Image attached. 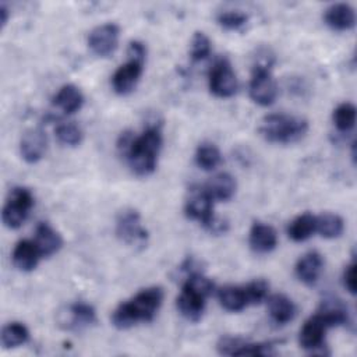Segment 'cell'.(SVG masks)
Instances as JSON below:
<instances>
[{
  "label": "cell",
  "instance_id": "obj_1",
  "mask_svg": "<svg viewBox=\"0 0 357 357\" xmlns=\"http://www.w3.org/2000/svg\"><path fill=\"white\" fill-rule=\"evenodd\" d=\"M163 301V290L158 286L138 291L132 298L117 305L112 314V324L119 329H128L138 322H149L155 318Z\"/></svg>",
  "mask_w": 357,
  "mask_h": 357
},
{
  "label": "cell",
  "instance_id": "obj_2",
  "mask_svg": "<svg viewBox=\"0 0 357 357\" xmlns=\"http://www.w3.org/2000/svg\"><path fill=\"white\" fill-rule=\"evenodd\" d=\"M162 131L159 124L148 126L139 137H135L124 158L137 176H149L155 172L162 148Z\"/></svg>",
  "mask_w": 357,
  "mask_h": 357
},
{
  "label": "cell",
  "instance_id": "obj_3",
  "mask_svg": "<svg viewBox=\"0 0 357 357\" xmlns=\"http://www.w3.org/2000/svg\"><path fill=\"white\" fill-rule=\"evenodd\" d=\"M258 131L269 142L291 144L307 134L308 121L297 116L272 113L261 120Z\"/></svg>",
  "mask_w": 357,
  "mask_h": 357
},
{
  "label": "cell",
  "instance_id": "obj_4",
  "mask_svg": "<svg viewBox=\"0 0 357 357\" xmlns=\"http://www.w3.org/2000/svg\"><path fill=\"white\" fill-rule=\"evenodd\" d=\"M33 206V195L25 187H14L3 206L1 219L8 229H18L25 219L31 208Z\"/></svg>",
  "mask_w": 357,
  "mask_h": 357
},
{
  "label": "cell",
  "instance_id": "obj_5",
  "mask_svg": "<svg viewBox=\"0 0 357 357\" xmlns=\"http://www.w3.org/2000/svg\"><path fill=\"white\" fill-rule=\"evenodd\" d=\"M116 234L117 237L134 248H144L148 243V231L141 223L139 213L127 208L123 209L116 219Z\"/></svg>",
  "mask_w": 357,
  "mask_h": 357
},
{
  "label": "cell",
  "instance_id": "obj_6",
  "mask_svg": "<svg viewBox=\"0 0 357 357\" xmlns=\"http://www.w3.org/2000/svg\"><path fill=\"white\" fill-rule=\"evenodd\" d=\"M209 91L218 98H230L238 89V79L227 59L222 57L213 63L208 75Z\"/></svg>",
  "mask_w": 357,
  "mask_h": 357
},
{
  "label": "cell",
  "instance_id": "obj_7",
  "mask_svg": "<svg viewBox=\"0 0 357 357\" xmlns=\"http://www.w3.org/2000/svg\"><path fill=\"white\" fill-rule=\"evenodd\" d=\"M184 212L187 218L199 222L204 227L211 223V220L215 218L213 199L209 197L205 187L192 185L188 188L184 202Z\"/></svg>",
  "mask_w": 357,
  "mask_h": 357
},
{
  "label": "cell",
  "instance_id": "obj_8",
  "mask_svg": "<svg viewBox=\"0 0 357 357\" xmlns=\"http://www.w3.org/2000/svg\"><path fill=\"white\" fill-rule=\"evenodd\" d=\"M208 293L204 290L190 284L183 283L181 293L176 300V305L178 312L188 321L197 322L201 319L205 310V300L208 298Z\"/></svg>",
  "mask_w": 357,
  "mask_h": 357
},
{
  "label": "cell",
  "instance_id": "obj_9",
  "mask_svg": "<svg viewBox=\"0 0 357 357\" xmlns=\"http://www.w3.org/2000/svg\"><path fill=\"white\" fill-rule=\"evenodd\" d=\"M120 28L116 24H102L91 31L88 36V46L93 54L99 57H109L117 49Z\"/></svg>",
  "mask_w": 357,
  "mask_h": 357
},
{
  "label": "cell",
  "instance_id": "obj_10",
  "mask_svg": "<svg viewBox=\"0 0 357 357\" xmlns=\"http://www.w3.org/2000/svg\"><path fill=\"white\" fill-rule=\"evenodd\" d=\"M329 329V326L325 324L322 317L317 312L315 315L310 317L303 328L300 329L298 335V342L300 346L310 351L311 354H324V347H325V333Z\"/></svg>",
  "mask_w": 357,
  "mask_h": 357
},
{
  "label": "cell",
  "instance_id": "obj_11",
  "mask_svg": "<svg viewBox=\"0 0 357 357\" xmlns=\"http://www.w3.org/2000/svg\"><path fill=\"white\" fill-rule=\"evenodd\" d=\"M248 92L259 106H269L276 100L278 85L268 70H252Z\"/></svg>",
  "mask_w": 357,
  "mask_h": 357
},
{
  "label": "cell",
  "instance_id": "obj_12",
  "mask_svg": "<svg viewBox=\"0 0 357 357\" xmlns=\"http://www.w3.org/2000/svg\"><path fill=\"white\" fill-rule=\"evenodd\" d=\"M47 148V137L40 128H31L25 131L20 141V153L26 163L39 162Z\"/></svg>",
  "mask_w": 357,
  "mask_h": 357
},
{
  "label": "cell",
  "instance_id": "obj_13",
  "mask_svg": "<svg viewBox=\"0 0 357 357\" xmlns=\"http://www.w3.org/2000/svg\"><path fill=\"white\" fill-rule=\"evenodd\" d=\"M142 68L144 64L134 60H128L126 64L120 66L112 77V86L114 92L119 95H128L132 92L141 78Z\"/></svg>",
  "mask_w": 357,
  "mask_h": 357
},
{
  "label": "cell",
  "instance_id": "obj_14",
  "mask_svg": "<svg viewBox=\"0 0 357 357\" xmlns=\"http://www.w3.org/2000/svg\"><path fill=\"white\" fill-rule=\"evenodd\" d=\"M248 243L252 251L258 254H268L278 245L276 230L264 222H254L250 229Z\"/></svg>",
  "mask_w": 357,
  "mask_h": 357
},
{
  "label": "cell",
  "instance_id": "obj_15",
  "mask_svg": "<svg viewBox=\"0 0 357 357\" xmlns=\"http://www.w3.org/2000/svg\"><path fill=\"white\" fill-rule=\"evenodd\" d=\"M324 269V258L317 251L305 252L296 264V276L307 286H312L318 282Z\"/></svg>",
  "mask_w": 357,
  "mask_h": 357
},
{
  "label": "cell",
  "instance_id": "obj_16",
  "mask_svg": "<svg viewBox=\"0 0 357 357\" xmlns=\"http://www.w3.org/2000/svg\"><path fill=\"white\" fill-rule=\"evenodd\" d=\"M324 20L333 31H349L356 24V13L350 4L336 3L325 10Z\"/></svg>",
  "mask_w": 357,
  "mask_h": 357
},
{
  "label": "cell",
  "instance_id": "obj_17",
  "mask_svg": "<svg viewBox=\"0 0 357 357\" xmlns=\"http://www.w3.org/2000/svg\"><path fill=\"white\" fill-rule=\"evenodd\" d=\"M11 258L17 269L22 272H31L36 268L42 255L33 240H20L13 250Z\"/></svg>",
  "mask_w": 357,
  "mask_h": 357
},
{
  "label": "cell",
  "instance_id": "obj_18",
  "mask_svg": "<svg viewBox=\"0 0 357 357\" xmlns=\"http://www.w3.org/2000/svg\"><path fill=\"white\" fill-rule=\"evenodd\" d=\"M268 312L271 319L278 325H286L294 319L297 314V307L284 294H272L268 298Z\"/></svg>",
  "mask_w": 357,
  "mask_h": 357
},
{
  "label": "cell",
  "instance_id": "obj_19",
  "mask_svg": "<svg viewBox=\"0 0 357 357\" xmlns=\"http://www.w3.org/2000/svg\"><path fill=\"white\" fill-rule=\"evenodd\" d=\"M96 322L95 308L84 301L74 303L67 310V318L63 319L64 328L67 329H82Z\"/></svg>",
  "mask_w": 357,
  "mask_h": 357
},
{
  "label": "cell",
  "instance_id": "obj_20",
  "mask_svg": "<svg viewBox=\"0 0 357 357\" xmlns=\"http://www.w3.org/2000/svg\"><path fill=\"white\" fill-rule=\"evenodd\" d=\"M33 241L42 257L54 255L63 245L61 236L47 223H39L35 230Z\"/></svg>",
  "mask_w": 357,
  "mask_h": 357
},
{
  "label": "cell",
  "instance_id": "obj_21",
  "mask_svg": "<svg viewBox=\"0 0 357 357\" xmlns=\"http://www.w3.org/2000/svg\"><path fill=\"white\" fill-rule=\"evenodd\" d=\"M54 106L66 114L78 112L84 105V95L81 89L73 84L63 85L53 98Z\"/></svg>",
  "mask_w": 357,
  "mask_h": 357
},
{
  "label": "cell",
  "instance_id": "obj_22",
  "mask_svg": "<svg viewBox=\"0 0 357 357\" xmlns=\"http://www.w3.org/2000/svg\"><path fill=\"white\" fill-rule=\"evenodd\" d=\"M204 187L213 201L222 202V201H229L234 195L237 184L231 174L219 173L213 176Z\"/></svg>",
  "mask_w": 357,
  "mask_h": 357
},
{
  "label": "cell",
  "instance_id": "obj_23",
  "mask_svg": "<svg viewBox=\"0 0 357 357\" xmlns=\"http://www.w3.org/2000/svg\"><path fill=\"white\" fill-rule=\"evenodd\" d=\"M318 314L322 317V319L329 328L343 326V325H347L350 321L347 307L340 300H336V298L324 300Z\"/></svg>",
  "mask_w": 357,
  "mask_h": 357
},
{
  "label": "cell",
  "instance_id": "obj_24",
  "mask_svg": "<svg viewBox=\"0 0 357 357\" xmlns=\"http://www.w3.org/2000/svg\"><path fill=\"white\" fill-rule=\"evenodd\" d=\"M218 298L220 305L230 312H238L248 305L244 286H223L218 290Z\"/></svg>",
  "mask_w": 357,
  "mask_h": 357
},
{
  "label": "cell",
  "instance_id": "obj_25",
  "mask_svg": "<svg viewBox=\"0 0 357 357\" xmlns=\"http://www.w3.org/2000/svg\"><path fill=\"white\" fill-rule=\"evenodd\" d=\"M315 233V216L311 213H301L294 218L289 227L287 234L293 241H305Z\"/></svg>",
  "mask_w": 357,
  "mask_h": 357
},
{
  "label": "cell",
  "instance_id": "obj_26",
  "mask_svg": "<svg viewBox=\"0 0 357 357\" xmlns=\"http://www.w3.org/2000/svg\"><path fill=\"white\" fill-rule=\"evenodd\" d=\"M344 230L343 219L336 213H322L315 216V231H318L325 238H336Z\"/></svg>",
  "mask_w": 357,
  "mask_h": 357
},
{
  "label": "cell",
  "instance_id": "obj_27",
  "mask_svg": "<svg viewBox=\"0 0 357 357\" xmlns=\"http://www.w3.org/2000/svg\"><path fill=\"white\" fill-rule=\"evenodd\" d=\"M29 340V331L21 322H10L1 329V344L4 349H15Z\"/></svg>",
  "mask_w": 357,
  "mask_h": 357
},
{
  "label": "cell",
  "instance_id": "obj_28",
  "mask_svg": "<svg viewBox=\"0 0 357 357\" xmlns=\"http://www.w3.org/2000/svg\"><path fill=\"white\" fill-rule=\"evenodd\" d=\"M222 162V153L219 148L212 142H202L195 151V163L202 170H213Z\"/></svg>",
  "mask_w": 357,
  "mask_h": 357
},
{
  "label": "cell",
  "instance_id": "obj_29",
  "mask_svg": "<svg viewBox=\"0 0 357 357\" xmlns=\"http://www.w3.org/2000/svg\"><path fill=\"white\" fill-rule=\"evenodd\" d=\"M333 124L340 132H347L354 127L356 123V107L354 105L346 102L339 105L333 110Z\"/></svg>",
  "mask_w": 357,
  "mask_h": 357
},
{
  "label": "cell",
  "instance_id": "obj_30",
  "mask_svg": "<svg viewBox=\"0 0 357 357\" xmlns=\"http://www.w3.org/2000/svg\"><path fill=\"white\" fill-rule=\"evenodd\" d=\"M54 134H56V138L59 139V142L63 145H67V146H77L82 141L81 128L71 121L60 123L56 127Z\"/></svg>",
  "mask_w": 357,
  "mask_h": 357
},
{
  "label": "cell",
  "instance_id": "obj_31",
  "mask_svg": "<svg viewBox=\"0 0 357 357\" xmlns=\"http://www.w3.org/2000/svg\"><path fill=\"white\" fill-rule=\"evenodd\" d=\"M218 24L227 31H240L248 22V15L238 10H226L218 14Z\"/></svg>",
  "mask_w": 357,
  "mask_h": 357
},
{
  "label": "cell",
  "instance_id": "obj_32",
  "mask_svg": "<svg viewBox=\"0 0 357 357\" xmlns=\"http://www.w3.org/2000/svg\"><path fill=\"white\" fill-rule=\"evenodd\" d=\"M211 54V40L204 33L197 31L190 42V57L192 61H201Z\"/></svg>",
  "mask_w": 357,
  "mask_h": 357
},
{
  "label": "cell",
  "instance_id": "obj_33",
  "mask_svg": "<svg viewBox=\"0 0 357 357\" xmlns=\"http://www.w3.org/2000/svg\"><path fill=\"white\" fill-rule=\"evenodd\" d=\"M245 296L248 304H259L265 298H268V291H269V283L265 279H254L252 282L247 283L244 286Z\"/></svg>",
  "mask_w": 357,
  "mask_h": 357
},
{
  "label": "cell",
  "instance_id": "obj_34",
  "mask_svg": "<svg viewBox=\"0 0 357 357\" xmlns=\"http://www.w3.org/2000/svg\"><path fill=\"white\" fill-rule=\"evenodd\" d=\"M276 342H261V343H248L247 340L244 344L237 350L236 356H272L275 354Z\"/></svg>",
  "mask_w": 357,
  "mask_h": 357
},
{
  "label": "cell",
  "instance_id": "obj_35",
  "mask_svg": "<svg viewBox=\"0 0 357 357\" xmlns=\"http://www.w3.org/2000/svg\"><path fill=\"white\" fill-rule=\"evenodd\" d=\"M244 339L243 337H237V336H222L216 344V350L219 354L223 356H236L237 350L244 344Z\"/></svg>",
  "mask_w": 357,
  "mask_h": 357
},
{
  "label": "cell",
  "instance_id": "obj_36",
  "mask_svg": "<svg viewBox=\"0 0 357 357\" xmlns=\"http://www.w3.org/2000/svg\"><path fill=\"white\" fill-rule=\"evenodd\" d=\"M275 63L273 53L266 47H259L257 50V54L254 56L252 70H268L271 71L272 64Z\"/></svg>",
  "mask_w": 357,
  "mask_h": 357
},
{
  "label": "cell",
  "instance_id": "obj_37",
  "mask_svg": "<svg viewBox=\"0 0 357 357\" xmlns=\"http://www.w3.org/2000/svg\"><path fill=\"white\" fill-rule=\"evenodd\" d=\"M127 56H128V60L139 61V63L144 64L145 57H146V47H145V45L142 42H138V40L130 42L128 49H127Z\"/></svg>",
  "mask_w": 357,
  "mask_h": 357
},
{
  "label": "cell",
  "instance_id": "obj_38",
  "mask_svg": "<svg viewBox=\"0 0 357 357\" xmlns=\"http://www.w3.org/2000/svg\"><path fill=\"white\" fill-rule=\"evenodd\" d=\"M343 284L349 293L356 294V262L354 259L346 266L343 272Z\"/></svg>",
  "mask_w": 357,
  "mask_h": 357
},
{
  "label": "cell",
  "instance_id": "obj_39",
  "mask_svg": "<svg viewBox=\"0 0 357 357\" xmlns=\"http://www.w3.org/2000/svg\"><path fill=\"white\" fill-rule=\"evenodd\" d=\"M0 17H1L0 18L1 26H4L7 24V20H8V7L4 3L0 4Z\"/></svg>",
  "mask_w": 357,
  "mask_h": 357
}]
</instances>
